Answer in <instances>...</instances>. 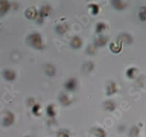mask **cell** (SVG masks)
Masks as SVG:
<instances>
[{"label":"cell","mask_w":146,"mask_h":137,"mask_svg":"<svg viewBox=\"0 0 146 137\" xmlns=\"http://www.w3.org/2000/svg\"><path fill=\"white\" fill-rule=\"evenodd\" d=\"M121 46H122V43L118 40L117 42H112L110 45V48L113 53H118L121 50Z\"/></svg>","instance_id":"52a82bcc"},{"label":"cell","mask_w":146,"mask_h":137,"mask_svg":"<svg viewBox=\"0 0 146 137\" xmlns=\"http://www.w3.org/2000/svg\"><path fill=\"white\" fill-rule=\"evenodd\" d=\"M93 69H94V64L92 62H87V63L85 64L84 66H83V69H84V71H88V72L92 71Z\"/></svg>","instance_id":"ffe728a7"},{"label":"cell","mask_w":146,"mask_h":137,"mask_svg":"<svg viewBox=\"0 0 146 137\" xmlns=\"http://www.w3.org/2000/svg\"><path fill=\"white\" fill-rule=\"evenodd\" d=\"M71 46L74 49H78L82 46V40L79 36H75L71 41Z\"/></svg>","instance_id":"ba28073f"},{"label":"cell","mask_w":146,"mask_h":137,"mask_svg":"<svg viewBox=\"0 0 146 137\" xmlns=\"http://www.w3.org/2000/svg\"><path fill=\"white\" fill-rule=\"evenodd\" d=\"M96 46H95L94 45H89L88 46L86 49L87 53H88L89 55H93L96 53Z\"/></svg>","instance_id":"44dd1931"},{"label":"cell","mask_w":146,"mask_h":137,"mask_svg":"<svg viewBox=\"0 0 146 137\" xmlns=\"http://www.w3.org/2000/svg\"><path fill=\"white\" fill-rule=\"evenodd\" d=\"M77 87V81L75 78H71L69 79L66 81V83H65V88L66 90H68L70 91H72L75 90Z\"/></svg>","instance_id":"277c9868"},{"label":"cell","mask_w":146,"mask_h":137,"mask_svg":"<svg viewBox=\"0 0 146 137\" xmlns=\"http://www.w3.org/2000/svg\"><path fill=\"white\" fill-rule=\"evenodd\" d=\"M89 7L91 10V12H92V13H93L94 15L98 14L99 10H100L98 5H96V4H91V5H89Z\"/></svg>","instance_id":"7402d4cb"},{"label":"cell","mask_w":146,"mask_h":137,"mask_svg":"<svg viewBox=\"0 0 146 137\" xmlns=\"http://www.w3.org/2000/svg\"><path fill=\"white\" fill-rule=\"evenodd\" d=\"M115 107V103L113 101H106L104 103V108L105 109V110L109 111V112H113L114 111Z\"/></svg>","instance_id":"9a60e30c"},{"label":"cell","mask_w":146,"mask_h":137,"mask_svg":"<svg viewBox=\"0 0 146 137\" xmlns=\"http://www.w3.org/2000/svg\"><path fill=\"white\" fill-rule=\"evenodd\" d=\"M58 99H59V102L63 106H69L72 102L68 96L64 94V93H62L60 95Z\"/></svg>","instance_id":"9c48e42d"},{"label":"cell","mask_w":146,"mask_h":137,"mask_svg":"<svg viewBox=\"0 0 146 137\" xmlns=\"http://www.w3.org/2000/svg\"><path fill=\"white\" fill-rule=\"evenodd\" d=\"M37 11L35 7H29L25 12V15L28 19H35L37 16Z\"/></svg>","instance_id":"7a4b0ae2"},{"label":"cell","mask_w":146,"mask_h":137,"mask_svg":"<svg viewBox=\"0 0 146 137\" xmlns=\"http://www.w3.org/2000/svg\"><path fill=\"white\" fill-rule=\"evenodd\" d=\"M118 40L119 42H121V43L122 42H125L127 43V44H129L132 42V38H131V36L130 35L127 34H122L119 36L118 37Z\"/></svg>","instance_id":"30bf717a"},{"label":"cell","mask_w":146,"mask_h":137,"mask_svg":"<svg viewBox=\"0 0 146 137\" xmlns=\"http://www.w3.org/2000/svg\"><path fill=\"white\" fill-rule=\"evenodd\" d=\"M27 42L29 45L35 49H42L43 44L42 40V36L38 33H33L29 35L27 38Z\"/></svg>","instance_id":"6da1fadb"},{"label":"cell","mask_w":146,"mask_h":137,"mask_svg":"<svg viewBox=\"0 0 146 137\" xmlns=\"http://www.w3.org/2000/svg\"><path fill=\"white\" fill-rule=\"evenodd\" d=\"M14 120V116L13 114V113H10V112H7L6 114H5V117L4 118L3 120V125L5 126H8L10 125H11Z\"/></svg>","instance_id":"5b68a950"},{"label":"cell","mask_w":146,"mask_h":137,"mask_svg":"<svg viewBox=\"0 0 146 137\" xmlns=\"http://www.w3.org/2000/svg\"><path fill=\"white\" fill-rule=\"evenodd\" d=\"M112 5L116 10H123L126 7V4L123 3L122 1H118V0L112 1Z\"/></svg>","instance_id":"5bb4252c"},{"label":"cell","mask_w":146,"mask_h":137,"mask_svg":"<svg viewBox=\"0 0 146 137\" xmlns=\"http://www.w3.org/2000/svg\"><path fill=\"white\" fill-rule=\"evenodd\" d=\"M47 113H48V116H50V117H53L56 114V111H55L53 105L50 104L47 107Z\"/></svg>","instance_id":"d6986e66"},{"label":"cell","mask_w":146,"mask_h":137,"mask_svg":"<svg viewBox=\"0 0 146 137\" xmlns=\"http://www.w3.org/2000/svg\"><path fill=\"white\" fill-rule=\"evenodd\" d=\"M139 18L141 19V21H145L146 19V7H142L139 13Z\"/></svg>","instance_id":"603a6c76"},{"label":"cell","mask_w":146,"mask_h":137,"mask_svg":"<svg viewBox=\"0 0 146 137\" xmlns=\"http://www.w3.org/2000/svg\"><path fill=\"white\" fill-rule=\"evenodd\" d=\"M40 107L39 104H35L32 107V113L35 114H36V115H37L39 114V113H40Z\"/></svg>","instance_id":"cb8c5ba5"},{"label":"cell","mask_w":146,"mask_h":137,"mask_svg":"<svg viewBox=\"0 0 146 137\" xmlns=\"http://www.w3.org/2000/svg\"><path fill=\"white\" fill-rule=\"evenodd\" d=\"M108 41V37L106 36H99L95 39L94 45L95 46L102 47L106 45Z\"/></svg>","instance_id":"3957f363"},{"label":"cell","mask_w":146,"mask_h":137,"mask_svg":"<svg viewBox=\"0 0 146 137\" xmlns=\"http://www.w3.org/2000/svg\"><path fill=\"white\" fill-rule=\"evenodd\" d=\"M135 71H136V69L135 68H131L129 69H128L127 72H126L127 76L129 78H133L134 77V73L135 72Z\"/></svg>","instance_id":"d4e9b609"},{"label":"cell","mask_w":146,"mask_h":137,"mask_svg":"<svg viewBox=\"0 0 146 137\" xmlns=\"http://www.w3.org/2000/svg\"><path fill=\"white\" fill-rule=\"evenodd\" d=\"M10 7V5L7 1H0V11L2 13H7Z\"/></svg>","instance_id":"2e32d148"},{"label":"cell","mask_w":146,"mask_h":137,"mask_svg":"<svg viewBox=\"0 0 146 137\" xmlns=\"http://www.w3.org/2000/svg\"><path fill=\"white\" fill-rule=\"evenodd\" d=\"M68 30V26L66 23H62V24H58L56 27V32L58 34H63L65 32Z\"/></svg>","instance_id":"7c38bea8"},{"label":"cell","mask_w":146,"mask_h":137,"mask_svg":"<svg viewBox=\"0 0 146 137\" xmlns=\"http://www.w3.org/2000/svg\"><path fill=\"white\" fill-rule=\"evenodd\" d=\"M117 91V88L116 85L115 84V83L113 82H110L109 83V85H108V88H107V94L108 96H111L113 93Z\"/></svg>","instance_id":"4fadbf2b"},{"label":"cell","mask_w":146,"mask_h":137,"mask_svg":"<svg viewBox=\"0 0 146 137\" xmlns=\"http://www.w3.org/2000/svg\"><path fill=\"white\" fill-rule=\"evenodd\" d=\"M45 70L47 75H48V76L50 77L53 76L55 74V73H56L54 66L51 64H47L45 67Z\"/></svg>","instance_id":"e0dca14e"},{"label":"cell","mask_w":146,"mask_h":137,"mask_svg":"<svg viewBox=\"0 0 146 137\" xmlns=\"http://www.w3.org/2000/svg\"><path fill=\"white\" fill-rule=\"evenodd\" d=\"M3 77L7 81H13L15 79V73L13 70L6 69L3 71Z\"/></svg>","instance_id":"8992f818"},{"label":"cell","mask_w":146,"mask_h":137,"mask_svg":"<svg viewBox=\"0 0 146 137\" xmlns=\"http://www.w3.org/2000/svg\"><path fill=\"white\" fill-rule=\"evenodd\" d=\"M105 28H106V25H105V23L100 22V23H98L97 25H96V33H101Z\"/></svg>","instance_id":"ac0fdd59"},{"label":"cell","mask_w":146,"mask_h":137,"mask_svg":"<svg viewBox=\"0 0 146 137\" xmlns=\"http://www.w3.org/2000/svg\"><path fill=\"white\" fill-rule=\"evenodd\" d=\"M50 10H51V9H50V6H48V5L42 7L41 10H40V19L42 20V18H43L44 17L48 16V15L50 14Z\"/></svg>","instance_id":"8fae6325"}]
</instances>
